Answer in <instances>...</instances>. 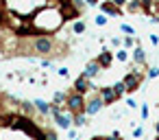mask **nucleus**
I'll return each mask as SVG.
<instances>
[{
	"mask_svg": "<svg viewBox=\"0 0 159 140\" xmlns=\"http://www.w3.org/2000/svg\"><path fill=\"white\" fill-rule=\"evenodd\" d=\"M131 59H133L135 66H142V68H144V66H146V51H144L139 44H135L133 51H131Z\"/></svg>",
	"mask_w": 159,
	"mask_h": 140,
	"instance_id": "423d86ee",
	"label": "nucleus"
},
{
	"mask_svg": "<svg viewBox=\"0 0 159 140\" xmlns=\"http://www.w3.org/2000/svg\"><path fill=\"white\" fill-rule=\"evenodd\" d=\"M146 77H148V79H157V77H159V66H150L148 72H146Z\"/></svg>",
	"mask_w": 159,
	"mask_h": 140,
	"instance_id": "dca6fc26",
	"label": "nucleus"
},
{
	"mask_svg": "<svg viewBox=\"0 0 159 140\" xmlns=\"http://www.w3.org/2000/svg\"><path fill=\"white\" fill-rule=\"evenodd\" d=\"M113 57H116L120 64H124V61H129V59H131V55L126 53V48H118V51L113 53Z\"/></svg>",
	"mask_w": 159,
	"mask_h": 140,
	"instance_id": "4468645a",
	"label": "nucleus"
},
{
	"mask_svg": "<svg viewBox=\"0 0 159 140\" xmlns=\"http://www.w3.org/2000/svg\"><path fill=\"white\" fill-rule=\"evenodd\" d=\"M135 44H139V40H137L135 35H126V37L122 40V46H124V48H133Z\"/></svg>",
	"mask_w": 159,
	"mask_h": 140,
	"instance_id": "2eb2a0df",
	"label": "nucleus"
},
{
	"mask_svg": "<svg viewBox=\"0 0 159 140\" xmlns=\"http://www.w3.org/2000/svg\"><path fill=\"white\" fill-rule=\"evenodd\" d=\"M113 59H116V57H113V53H111L109 48H105V46H102V51H100V55L96 57V61H98V64H100L102 68H111V64H113Z\"/></svg>",
	"mask_w": 159,
	"mask_h": 140,
	"instance_id": "6e6552de",
	"label": "nucleus"
},
{
	"mask_svg": "<svg viewBox=\"0 0 159 140\" xmlns=\"http://www.w3.org/2000/svg\"><path fill=\"white\" fill-rule=\"evenodd\" d=\"M155 133H157V136H159V120H157V123H155Z\"/></svg>",
	"mask_w": 159,
	"mask_h": 140,
	"instance_id": "bb28decb",
	"label": "nucleus"
},
{
	"mask_svg": "<svg viewBox=\"0 0 159 140\" xmlns=\"http://www.w3.org/2000/svg\"><path fill=\"white\" fill-rule=\"evenodd\" d=\"M92 79H87L85 75H81L76 81H74V92H79V94H89L92 92Z\"/></svg>",
	"mask_w": 159,
	"mask_h": 140,
	"instance_id": "39448f33",
	"label": "nucleus"
},
{
	"mask_svg": "<svg viewBox=\"0 0 159 140\" xmlns=\"http://www.w3.org/2000/svg\"><path fill=\"white\" fill-rule=\"evenodd\" d=\"M148 114H150V112H148V105L144 103V105H142V120H146V118H148Z\"/></svg>",
	"mask_w": 159,
	"mask_h": 140,
	"instance_id": "4be33fe9",
	"label": "nucleus"
},
{
	"mask_svg": "<svg viewBox=\"0 0 159 140\" xmlns=\"http://www.w3.org/2000/svg\"><path fill=\"white\" fill-rule=\"evenodd\" d=\"M59 77H63V79L70 77V70H68V68H59Z\"/></svg>",
	"mask_w": 159,
	"mask_h": 140,
	"instance_id": "5701e85b",
	"label": "nucleus"
},
{
	"mask_svg": "<svg viewBox=\"0 0 159 140\" xmlns=\"http://www.w3.org/2000/svg\"><path fill=\"white\" fill-rule=\"evenodd\" d=\"M85 31H87L85 20H74V24H72V33H74V35H83Z\"/></svg>",
	"mask_w": 159,
	"mask_h": 140,
	"instance_id": "f8f14e48",
	"label": "nucleus"
},
{
	"mask_svg": "<svg viewBox=\"0 0 159 140\" xmlns=\"http://www.w3.org/2000/svg\"><path fill=\"white\" fill-rule=\"evenodd\" d=\"M102 99L96 94V96H92V99H85V114L87 116H94V114H98L100 109H102Z\"/></svg>",
	"mask_w": 159,
	"mask_h": 140,
	"instance_id": "20e7f679",
	"label": "nucleus"
},
{
	"mask_svg": "<svg viewBox=\"0 0 159 140\" xmlns=\"http://www.w3.org/2000/svg\"><path fill=\"white\" fill-rule=\"evenodd\" d=\"M113 90H116L118 99H122V96H126V94H129V92H126V85H124V81H122V79L113 83Z\"/></svg>",
	"mask_w": 159,
	"mask_h": 140,
	"instance_id": "ddd939ff",
	"label": "nucleus"
},
{
	"mask_svg": "<svg viewBox=\"0 0 159 140\" xmlns=\"http://www.w3.org/2000/svg\"><path fill=\"white\" fill-rule=\"evenodd\" d=\"M68 138H72V140H76V129H72V127H70V129H68Z\"/></svg>",
	"mask_w": 159,
	"mask_h": 140,
	"instance_id": "b1692460",
	"label": "nucleus"
},
{
	"mask_svg": "<svg viewBox=\"0 0 159 140\" xmlns=\"http://www.w3.org/2000/svg\"><path fill=\"white\" fill-rule=\"evenodd\" d=\"M98 7H100V11H102L105 16H122V7L113 5L111 0H102V2H100Z\"/></svg>",
	"mask_w": 159,
	"mask_h": 140,
	"instance_id": "0eeeda50",
	"label": "nucleus"
},
{
	"mask_svg": "<svg viewBox=\"0 0 159 140\" xmlns=\"http://www.w3.org/2000/svg\"><path fill=\"white\" fill-rule=\"evenodd\" d=\"M144 136V129L142 127H133V138H142Z\"/></svg>",
	"mask_w": 159,
	"mask_h": 140,
	"instance_id": "412c9836",
	"label": "nucleus"
},
{
	"mask_svg": "<svg viewBox=\"0 0 159 140\" xmlns=\"http://www.w3.org/2000/svg\"><path fill=\"white\" fill-rule=\"evenodd\" d=\"M150 44L157 46V44H159V35H150Z\"/></svg>",
	"mask_w": 159,
	"mask_h": 140,
	"instance_id": "a878e982",
	"label": "nucleus"
},
{
	"mask_svg": "<svg viewBox=\"0 0 159 140\" xmlns=\"http://www.w3.org/2000/svg\"><path fill=\"white\" fill-rule=\"evenodd\" d=\"M111 46H116V48H122V37H111Z\"/></svg>",
	"mask_w": 159,
	"mask_h": 140,
	"instance_id": "6ab92c4d",
	"label": "nucleus"
},
{
	"mask_svg": "<svg viewBox=\"0 0 159 140\" xmlns=\"http://www.w3.org/2000/svg\"><path fill=\"white\" fill-rule=\"evenodd\" d=\"M107 22H109V18H107V16H105V13H100V16H98V18H96V24H98V27H105V24H107Z\"/></svg>",
	"mask_w": 159,
	"mask_h": 140,
	"instance_id": "f3484780",
	"label": "nucleus"
},
{
	"mask_svg": "<svg viewBox=\"0 0 159 140\" xmlns=\"http://www.w3.org/2000/svg\"><path fill=\"white\" fill-rule=\"evenodd\" d=\"M111 2H113V5H118V7H124L129 0H111Z\"/></svg>",
	"mask_w": 159,
	"mask_h": 140,
	"instance_id": "393cba45",
	"label": "nucleus"
},
{
	"mask_svg": "<svg viewBox=\"0 0 159 140\" xmlns=\"http://www.w3.org/2000/svg\"><path fill=\"white\" fill-rule=\"evenodd\" d=\"M55 51V40L50 35H42V37H35L33 44H31V53L33 55H50Z\"/></svg>",
	"mask_w": 159,
	"mask_h": 140,
	"instance_id": "f257e3e1",
	"label": "nucleus"
},
{
	"mask_svg": "<svg viewBox=\"0 0 159 140\" xmlns=\"http://www.w3.org/2000/svg\"><path fill=\"white\" fill-rule=\"evenodd\" d=\"M33 105H35V112H39L42 116H48V114H50V103H46V101H42V99H35Z\"/></svg>",
	"mask_w": 159,
	"mask_h": 140,
	"instance_id": "9d476101",
	"label": "nucleus"
},
{
	"mask_svg": "<svg viewBox=\"0 0 159 140\" xmlns=\"http://www.w3.org/2000/svg\"><path fill=\"white\" fill-rule=\"evenodd\" d=\"M120 31H124V33H129V35H135V29H133V27H129V24H124V22L120 24Z\"/></svg>",
	"mask_w": 159,
	"mask_h": 140,
	"instance_id": "a211bd4d",
	"label": "nucleus"
},
{
	"mask_svg": "<svg viewBox=\"0 0 159 140\" xmlns=\"http://www.w3.org/2000/svg\"><path fill=\"white\" fill-rule=\"evenodd\" d=\"M98 96L102 99V103H105V105H113L116 101H120V99H118V94H116V90H113V85H111V88H109V85L98 88Z\"/></svg>",
	"mask_w": 159,
	"mask_h": 140,
	"instance_id": "7ed1b4c3",
	"label": "nucleus"
},
{
	"mask_svg": "<svg viewBox=\"0 0 159 140\" xmlns=\"http://www.w3.org/2000/svg\"><path fill=\"white\" fill-rule=\"evenodd\" d=\"M102 70V66L96 61V59H92V61H87L85 64V68H83V75L87 77V79H94V77H98V72Z\"/></svg>",
	"mask_w": 159,
	"mask_h": 140,
	"instance_id": "1a4fd4ad",
	"label": "nucleus"
},
{
	"mask_svg": "<svg viewBox=\"0 0 159 140\" xmlns=\"http://www.w3.org/2000/svg\"><path fill=\"white\" fill-rule=\"evenodd\" d=\"M66 107L68 112L72 114H79V112H85V94H79V92H70L68 99H66Z\"/></svg>",
	"mask_w": 159,
	"mask_h": 140,
	"instance_id": "f03ea898",
	"label": "nucleus"
},
{
	"mask_svg": "<svg viewBox=\"0 0 159 140\" xmlns=\"http://www.w3.org/2000/svg\"><path fill=\"white\" fill-rule=\"evenodd\" d=\"M126 107L129 109H137V101L135 99H126Z\"/></svg>",
	"mask_w": 159,
	"mask_h": 140,
	"instance_id": "aec40b11",
	"label": "nucleus"
},
{
	"mask_svg": "<svg viewBox=\"0 0 159 140\" xmlns=\"http://www.w3.org/2000/svg\"><path fill=\"white\" fill-rule=\"evenodd\" d=\"M87 125H89V116L85 112L74 114V127H87Z\"/></svg>",
	"mask_w": 159,
	"mask_h": 140,
	"instance_id": "9b49d317",
	"label": "nucleus"
}]
</instances>
